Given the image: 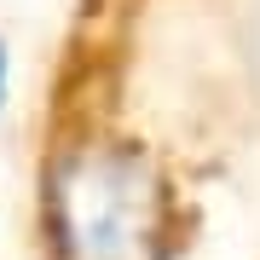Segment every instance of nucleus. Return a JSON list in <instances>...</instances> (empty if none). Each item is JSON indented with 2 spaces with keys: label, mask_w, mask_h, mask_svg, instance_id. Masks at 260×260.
I'll use <instances>...</instances> for the list:
<instances>
[{
  "label": "nucleus",
  "mask_w": 260,
  "mask_h": 260,
  "mask_svg": "<svg viewBox=\"0 0 260 260\" xmlns=\"http://www.w3.org/2000/svg\"><path fill=\"white\" fill-rule=\"evenodd\" d=\"M0 104H6V47H0Z\"/></svg>",
  "instance_id": "obj_2"
},
{
  "label": "nucleus",
  "mask_w": 260,
  "mask_h": 260,
  "mask_svg": "<svg viewBox=\"0 0 260 260\" xmlns=\"http://www.w3.org/2000/svg\"><path fill=\"white\" fill-rule=\"evenodd\" d=\"M145 225V197L127 162L81 156L58 179V232L70 237L75 260H127Z\"/></svg>",
  "instance_id": "obj_1"
}]
</instances>
